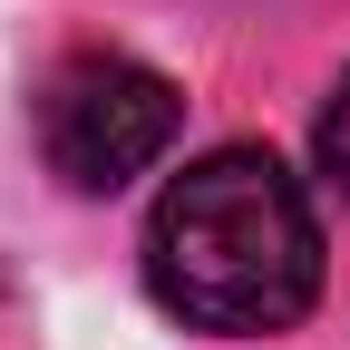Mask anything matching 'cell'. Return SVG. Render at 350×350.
I'll use <instances>...</instances> for the list:
<instances>
[{
    "label": "cell",
    "instance_id": "obj_1",
    "mask_svg": "<svg viewBox=\"0 0 350 350\" xmlns=\"http://www.w3.org/2000/svg\"><path fill=\"white\" fill-rule=\"evenodd\" d=\"M146 282L195 331H292L321 292V224L282 156H195L146 214Z\"/></svg>",
    "mask_w": 350,
    "mask_h": 350
},
{
    "label": "cell",
    "instance_id": "obj_2",
    "mask_svg": "<svg viewBox=\"0 0 350 350\" xmlns=\"http://www.w3.org/2000/svg\"><path fill=\"white\" fill-rule=\"evenodd\" d=\"M175 117H185L175 88L146 59H117V49H88L39 88V146L78 195H117L126 175H146L175 146Z\"/></svg>",
    "mask_w": 350,
    "mask_h": 350
},
{
    "label": "cell",
    "instance_id": "obj_3",
    "mask_svg": "<svg viewBox=\"0 0 350 350\" xmlns=\"http://www.w3.org/2000/svg\"><path fill=\"white\" fill-rule=\"evenodd\" d=\"M321 175L350 195V78L331 88V107H321Z\"/></svg>",
    "mask_w": 350,
    "mask_h": 350
}]
</instances>
